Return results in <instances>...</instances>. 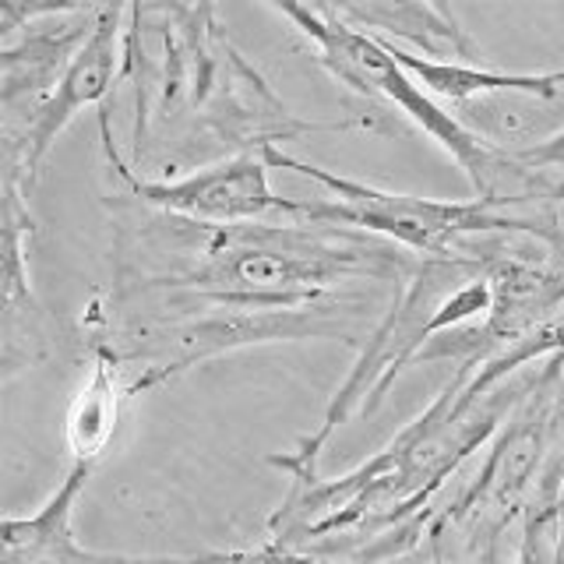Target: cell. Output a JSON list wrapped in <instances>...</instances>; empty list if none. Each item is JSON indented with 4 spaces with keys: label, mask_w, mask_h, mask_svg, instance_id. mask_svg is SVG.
<instances>
[{
    "label": "cell",
    "mask_w": 564,
    "mask_h": 564,
    "mask_svg": "<svg viewBox=\"0 0 564 564\" xmlns=\"http://www.w3.org/2000/svg\"><path fill=\"white\" fill-rule=\"evenodd\" d=\"M113 261L117 304L159 296L155 311H304L335 304L349 282L399 286L416 254L349 226H202L159 212L117 229Z\"/></svg>",
    "instance_id": "1"
},
{
    "label": "cell",
    "mask_w": 564,
    "mask_h": 564,
    "mask_svg": "<svg viewBox=\"0 0 564 564\" xmlns=\"http://www.w3.org/2000/svg\"><path fill=\"white\" fill-rule=\"evenodd\" d=\"M473 375L476 367H455L427 410L339 480L317 469L286 473L290 494L272 511L264 543L352 564L399 561L423 546L434 494L505 427L533 381L508 378L490 395L463 402Z\"/></svg>",
    "instance_id": "2"
},
{
    "label": "cell",
    "mask_w": 564,
    "mask_h": 564,
    "mask_svg": "<svg viewBox=\"0 0 564 564\" xmlns=\"http://www.w3.org/2000/svg\"><path fill=\"white\" fill-rule=\"evenodd\" d=\"M264 163L275 170H293L307 181L322 184L332 198L300 202L304 223L349 226L392 240L416 258L458 254L466 240L476 237H525L551 251L564 254V223H561V173L546 170L543 184L525 194L505 198H473V202H437L420 194H395L364 181L328 173L314 163H304L282 149H264Z\"/></svg>",
    "instance_id": "3"
},
{
    "label": "cell",
    "mask_w": 564,
    "mask_h": 564,
    "mask_svg": "<svg viewBox=\"0 0 564 564\" xmlns=\"http://www.w3.org/2000/svg\"><path fill=\"white\" fill-rule=\"evenodd\" d=\"M490 300L494 293L484 275L480 240H466L458 254L416 258L413 272L395 286L392 304L384 307L378 325L367 332L349 378L328 399L322 423L307 437H300L296 448L269 455V463L282 473L317 469V458H322L328 437L349 416L375 413L384 402V392L392 388V381L405 367L416 364L427 343H434L445 332L463 328L480 314L487 317Z\"/></svg>",
    "instance_id": "4"
},
{
    "label": "cell",
    "mask_w": 564,
    "mask_h": 564,
    "mask_svg": "<svg viewBox=\"0 0 564 564\" xmlns=\"http://www.w3.org/2000/svg\"><path fill=\"white\" fill-rule=\"evenodd\" d=\"M275 11L286 14L296 25V32H304L317 46V61H322L328 75L339 85H346L349 93L364 96L375 106V113H388V106H395L416 128L427 131L463 166L469 184L476 187V198L525 194L543 184L546 170H529L511 152L490 145L480 134H473L463 120L452 117L445 106H437L423 93L410 70L381 46V40L349 25L346 18L335 14V8L275 4Z\"/></svg>",
    "instance_id": "5"
},
{
    "label": "cell",
    "mask_w": 564,
    "mask_h": 564,
    "mask_svg": "<svg viewBox=\"0 0 564 564\" xmlns=\"http://www.w3.org/2000/svg\"><path fill=\"white\" fill-rule=\"evenodd\" d=\"M102 4H0V138H18L67 75Z\"/></svg>",
    "instance_id": "6"
},
{
    "label": "cell",
    "mask_w": 564,
    "mask_h": 564,
    "mask_svg": "<svg viewBox=\"0 0 564 564\" xmlns=\"http://www.w3.org/2000/svg\"><path fill=\"white\" fill-rule=\"evenodd\" d=\"M99 131H102V152L110 170L128 184L131 198H138L141 205H149L155 212L181 216L202 226L258 223L261 216H269V212L300 216V202L279 198L269 187V163H264V155H223L219 163H208L202 170L181 176V181H141L113 149L110 110L99 113Z\"/></svg>",
    "instance_id": "7"
},
{
    "label": "cell",
    "mask_w": 564,
    "mask_h": 564,
    "mask_svg": "<svg viewBox=\"0 0 564 564\" xmlns=\"http://www.w3.org/2000/svg\"><path fill=\"white\" fill-rule=\"evenodd\" d=\"M123 32H128V8L102 4L96 32L88 35L82 53L70 61L67 75L53 88V96L29 128L18 138H4V181L25 194L35 187L53 141L75 120L85 106H102L113 93L117 70L123 67Z\"/></svg>",
    "instance_id": "8"
},
{
    "label": "cell",
    "mask_w": 564,
    "mask_h": 564,
    "mask_svg": "<svg viewBox=\"0 0 564 564\" xmlns=\"http://www.w3.org/2000/svg\"><path fill=\"white\" fill-rule=\"evenodd\" d=\"M96 466L70 463L67 476L32 516L0 522V564H237V551H205L187 557H134L88 551L75 536V505Z\"/></svg>",
    "instance_id": "9"
},
{
    "label": "cell",
    "mask_w": 564,
    "mask_h": 564,
    "mask_svg": "<svg viewBox=\"0 0 564 564\" xmlns=\"http://www.w3.org/2000/svg\"><path fill=\"white\" fill-rule=\"evenodd\" d=\"M25 191L4 181V261H0V290H4V367L8 378L18 367L46 357V335L40 332L43 311L29 290L25 240L32 234Z\"/></svg>",
    "instance_id": "10"
},
{
    "label": "cell",
    "mask_w": 564,
    "mask_h": 564,
    "mask_svg": "<svg viewBox=\"0 0 564 564\" xmlns=\"http://www.w3.org/2000/svg\"><path fill=\"white\" fill-rule=\"evenodd\" d=\"M381 46L410 70L431 99H445L458 106V110H466L476 99H490V96H525V99L546 102L564 93V70L508 75V70H490V67H473V64H455V61H427V57H420V53L402 50L388 40H381Z\"/></svg>",
    "instance_id": "11"
},
{
    "label": "cell",
    "mask_w": 564,
    "mask_h": 564,
    "mask_svg": "<svg viewBox=\"0 0 564 564\" xmlns=\"http://www.w3.org/2000/svg\"><path fill=\"white\" fill-rule=\"evenodd\" d=\"M335 14L346 18L378 40H402L413 50L427 53V61H455V64H480V46L469 40V32L458 25L452 8L441 4H339Z\"/></svg>",
    "instance_id": "12"
},
{
    "label": "cell",
    "mask_w": 564,
    "mask_h": 564,
    "mask_svg": "<svg viewBox=\"0 0 564 564\" xmlns=\"http://www.w3.org/2000/svg\"><path fill=\"white\" fill-rule=\"evenodd\" d=\"M120 364L123 357L110 343H93V370H88L78 395L70 399L64 420V437L75 463L99 466V458L113 445L120 410L128 402V388L120 384Z\"/></svg>",
    "instance_id": "13"
},
{
    "label": "cell",
    "mask_w": 564,
    "mask_h": 564,
    "mask_svg": "<svg viewBox=\"0 0 564 564\" xmlns=\"http://www.w3.org/2000/svg\"><path fill=\"white\" fill-rule=\"evenodd\" d=\"M561 352H564V307L546 317L543 325H536L529 335H522L519 343L501 349L498 357H490L484 367H476V375L463 388V402H476L490 395L494 388H501L508 378H516L525 364L551 360V357H561Z\"/></svg>",
    "instance_id": "14"
},
{
    "label": "cell",
    "mask_w": 564,
    "mask_h": 564,
    "mask_svg": "<svg viewBox=\"0 0 564 564\" xmlns=\"http://www.w3.org/2000/svg\"><path fill=\"white\" fill-rule=\"evenodd\" d=\"M516 564H557L554 561V501H529L522 516V540Z\"/></svg>",
    "instance_id": "15"
},
{
    "label": "cell",
    "mask_w": 564,
    "mask_h": 564,
    "mask_svg": "<svg viewBox=\"0 0 564 564\" xmlns=\"http://www.w3.org/2000/svg\"><path fill=\"white\" fill-rule=\"evenodd\" d=\"M237 564H352V561L304 554V551H286V546L261 543V546H254V551H237Z\"/></svg>",
    "instance_id": "16"
},
{
    "label": "cell",
    "mask_w": 564,
    "mask_h": 564,
    "mask_svg": "<svg viewBox=\"0 0 564 564\" xmlns=\"http://www.w3.org/2000/svg\"><path fill=\"white\" fill-rule=\"evenodd\" d=\"M519 159L522 166L529 170H564V131L543 138V141H533V145H525L522 152H511Z\"/></svg>",
    "instance_id": "17"
},
{
    "label": "cell",
    "mask_w": 564,
    "mask_h": 564,
    "mask_svg": "<svg viewBox=\"0 0 564 564\" xmlns=\"http://www.w3.org/2000/svg\"><path fill=\"white\" fill-rule=\"evenodd\" d=\"M554 561L564 564V480L554 498Z\"/></svg>",
    "instance_id": "18"
},
{
    "label": "cell",
    "mask_w": 564,
    "mask_h": 564,
    "mask_svg": "<svg viewBox=\"0 0 564 564\" xmlns=\"http://www.w3.org/2000/svg\"><path fill=\"white\" fill-rule=\"evenodd\" d=\"M561 202H564V176H561Z\"/></svg>",
    "instance_id": "19"
}]
</instances>
